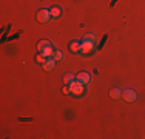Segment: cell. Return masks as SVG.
Instances as JSON below:
<instances>
[{
  "label": "cell",
  "instance_id": "cell-1",
  "mask_svg": "<svg viewBox=\"0 0 145 139\" xmlns=\"http://www.w3.org/2000/svg\"><path fill=\"white\" fill-rule=\"evenodd\" d=\"M70 87H71V93H72V94H76V96L84 94V91H85V83H82V82H79V81L71 82Z\"/></svg>",
  "mask_w": 145,
  "mask_h": 139
},
{
  "label": "cell",
  "instance_id": "cell-2",
  "mask_svg": "<svg viewBox=\"0 0 145 139\" xmlns=\"http://www.w3.org/2000/svg\"><path fill=\"white\" fill-rule=\"evenodd\" d=\"M94 43H96V42L84 39V42H82V47H80V53H84V54H89L93 50H94Z\"/></svg>",
  "mask_w": 145,
  "mask_h": 139
},
{
  "label": "cell",
  "instance_id": "cell-3",
  "mask_svg": "<svg viewBox=\"0 0 145 139\" xmlns=\"http://www.w3.org/2000/svg\"><path fill=\"white\" fill-rule=\"evenodd\" d=\"M50 19H51L50 9H40V11H37V20H39L40 23H46Z\"/></svg>",
  "mask_w": 145,
  "mask_h": 139
},
{
  "label": "cell",
  "instance_id": "cell-4",
  "mask_svg": "<svg viewBox=\"0 0 145 139\" xmlns=\"http://www.w3.org/2000/svg\"><path fill=\"white\" fill-rule=\"evenodd\" d=\"M136 97H137L136 91H133V90H130V88H127L122 91V99L125 100V102H134Z\"/></svg>",
  "mask_w": 145,
  "mask_h": 139
},
{
  "label": "cell",
  "instance_id": "cell-5",
  "mask_svg": "<svg viewBox=\"0 0 145 139\" xmlns=\"http://www.w3.org/2000/svg\"><path fill=\"white\" fill-rule=\"evenodd\" d=\"M89 79H91V76H89V73H87V71H82V73H79V74H76V81L85 83V85L89 82Z\"/></svg>",
  "mask_w": 145,
  "mask_h": 139
},
{
  "label": "cell",
  "instance_id": "cell-6",
  "mask_svg": "<svg viewBox=\"0 0 145 139\" xmlns=\"http://www.w3.org/2000/svg\"><path fill=\"white\" fill-rule=\"evenodd\" d=\"M80 47H82V42H77V40H72L70 43V50L72 53H80Z\"/></svg>",
  "mask_w": 145,
  "mask_h": 139
},
{
  "label": "cell",
  "instance_id": "cell-7",
  "mask_svg": "<svg viewBox=\"0 0 145 139\" xmlns=\"http://www.w3.org/2000/svg\"><path fill=\"white\" fill-rule=\"evenodd\" d=\"M42 67H43V70L50 71V70H53L54 67H56V60H54V59H46V62H45Z\"/></svg>",
  "mask_w": 145,
  "mask_h": 139
},
{
  "label": "cell",
  "instance_id": "cell-8",
  "mask_svg": "<svg viewBox=\"0 0 145 139\" xmlns=\"http://www.w3.org/2000/svg\"><path fill=\"white\" fill-rule=\"evenodd\" d=\"M40 54H42V56H45V57H46V59H50L51 56H54V50H53V47H51V45H50V47L43 48V50L40 51Z\"/></svg>",
  "mask_w": 145,
  "mask_h": 139
},
{
  "label": "cell",
  "instance_id": "cell-9",
  "mask_svg": "<svg viewBox=\"0 0 145 139\" xmlns=\"http://www.w3.org/2000/svg\"><path fill=\"white\" fill-rule=\"evenodd\" d=\"M110 96H111L113 99H120V96H122V91H120L119 88H111V90H110Z\"/></svg>",
  "mask_w": 145,
  "mask_h": 139
},
{
  "label": "cell",
  "instance_id": "cell-10",
  "mask_svg": "<svg viewBox=\"0 0 145 139\" xmlns=\"http://www.w3.org/2000/svg\"><path fill=\"white\" fill-rule=\"evenodd\" d=\"M50 11H51V17H60L62 8H60V6H53V8L50 9Z\"/></svg>",
  "mask_w": 145,
  "mask_h": 139
},
{
  "label": "cell",
  "instance_id": "cell-11",
  "mask_svg": "<svg viewBox=\"0 0 145 139\" xmlns=\"http://www.w3.org/2000/svg\"><path fill=\"white\" fill-rule=\"evenodd\" d=\"M76 81V76L74 74H71V73H68V74H65V77H63V82L67 83V85H70L71 82H74Z\"/></svg>",
  "mask_w": 145,
  "mask_h": 139
},
{
  "label": "cell",
  "instance_id": "cell-12",
  "mask_svg": "<svg viewBox=\"0 0 145 139\" xmlns=\"http://www.w3.org/2000/svg\"><path fill=\"white\" fill-rule=\"evenodd\" d=\"M50 40H40L39 42V43H37V50H39V51H42L43 50V48H46V47H50Z\"/></svg>",
  "mask_w": 145,
  "mask_h": 139
},
{
  "label": "cell",
  "instance_id": "cell-13",
  "mask_svg": "<svg viewBox=\"0 0 145 139\" xmlns=\"http://www.w3.org/2000/svg\"><path fill=\"white\" fill-rule=\"evenodd\" d=\"M62 57H63V53H62L60 50H59V51H54V56H53V59H54L56 62L62 60Z\"/></svg>",
  "mask_w": 145,
  "mask_h": 139
},
{
  "label": "cell",
  "instance_id": "cell-14",
  "mask_svg": "<svg viewBox=\"0 0 145 139\" xmlns=\"http://www.w3.org/2000/svg\"><path fill=\"white\" fill-rule=\"evenodd\" d=\"M36 60H37V64L43 65L45 62H46V57H45V56H42V54H37V56H36Z\"/></svg>",
  "mask_w": 145,
  "mask_h": 139
},
{
  "label": "cell",
  "instance_id": "cell-15",
  "mask_svg": "<svg viewBox=\"0 0 145 139\" xmlns=\"http://www.w3.org/2000/svg\"><path fill=\"white\" fill-rule=\"evenodd\" d=\"M84 39H87V40H93V42H96V36L94 34H87V36L84 37Z\"/></svg>",
  "mask_w": 145,
  "mask_h": 139
},
{
  "label": "cell",
  "instance_id": "cell-16",
  "mask_svg": "<svg viewBox=\"0 0 145 139\" xmlns=\"http://www.w3.org/2000/svg\"><path fill=\"white\" fill-rule=\"evenodd\" d=\"M63 93H65V94H71V87L67 85V87L63 88Z\"/></svg>",
  "mask_w": 145,
  "mask_h": 139
}]
</instances>
